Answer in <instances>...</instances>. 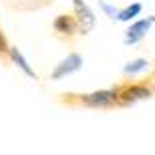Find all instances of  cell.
Masks as SVG:
<instances>
[{"label":"cell","mask_w":155,"mask_h":155,"mask_svg":"<svg viewBox=\"0 0 155 155\" xmlns=\"http://www.w3.org/2000/svg\"><path fill=\"white\" fill-rule=\"evenodd\" d=\"M117 101H119V91L117 89H103V91H95L91 95H85L83 97V103L89 105V107H95V109L111 107Z\"/></svg>","instance_id":"1"},{"label":"cell","mask_w":155,"mask_h":155,"mask_svg":"<svg viewBox=\"0 0 155 155\" xmlns=\"http://www.w3.org/2000/svg\"><path fill=\"white\" fill-rule=\"evenodd\" d=\"M153 16H147L143 18V20H137V22H133L129 28L125 30V45H137L139 40H143L145 35L151 30V26H153Z\"/></svg>","instance_id":"2"},{"label":"cell","mask_w":155,"mask_h":155,"mask_svg":"<svg viewBox=\"0 0 155 155\" xmlns=\"http://www.w3.org/2000/svg\"><path fill=\"white\" fill-rule=\"evenodd\" d=\"M73 6H75V12H77V20H75L77 26H81L83 35H87L95 26V14L89 8V4L83 2V0H73Z\"/></svg>","instance_id":"3"},{"label":"cell","mask_w":155,"mask_h":155,"mask_svg":"<svg viewBox=\"0 0 155 155\" xmlns=\"http://www.w3.org/2000/svg\"><path fill=\"white\" fill-rule=\"evenodd\" d=\"M81 67H83V57L77 54V52H73V54H69L67 58H63V61L57 64V69L52 71L51 77H52V81H58V79H63V77H67V75L77 73Z\"/></svg>","instance_id":"4"},{"label":"cell","mask_w":155,"mask_h":155,"mask_svg":"<svg viewBox=\"0 0 155 155\" xmlns=\"http://www.w3.org/2000/svg\"><path fill=\"white\" fill-rule=\"evenodd\" d=\"M151 97V91L147 89V87L139 85V87H129V89H125V91L119 93V99L121 103H135V101H141V99H149Z\"/></svg>","instance_id":"5"},{"label":"cell","mask_w":155,"mask_h":155,"mask_svg":"<svg viewBox=\"0 0 155 155\" xmlns=\"http://www.w3.org/2000/svg\"><path fill=\"white\" fill-rule=\"evenodd\" d=\"M8 54H10V58H12V63L16 64L18 69L22 71L24 75H28V77H32V79H36V73L32 71V67L28 64V61L22 57V52L18 51V48H8Z\"/></svg>","instance_id":"6"},{"label":"cell","mask_w":155,"mask_h":155,"mask_svg":"<svg viewBox=\"0 0 155 155\" xmlns=\"http://www.w3.org/2000/svg\"><path fill=\"white\" fill-rule=\"evenodd\" d=\"M143 10V6L139 4V2H133V4L125 6L123 10H117V20H121V22H129V20H133L135 16H139V12Z\"/></svg>","instance_id":"7"},{"label":"cell","mask_w":155,"mask_h":155,"mask_svg":"<svg viewBox=\"0 0 155 155\" xmlns=\"http://www.w3.org/2000/svg\"><path fill=\"white\" fill-rule=\"evenodd\" d=\"M54 30L57 32H63V35H73L77 30V22L73 20L71 16H58L57 20H54Z\"/></svg>","instance_id":"8"},{"label":"cell","mask_w":155,"mask_h":155,"mask_svg":"<svg viewBox=\"0 0 155 155\" xmlns=\"http://www.w3.org/2000/svg\"><path fill=\"white\" fill-rule=\"evenodd\" d=\"M149 69V61L147 58H135V61H129V63L123 67L125 75H137V73H143V71Z\"/></svg>","instance_id":"9"},{"label":"cell","mask_w":155,"mask_h":155,"mask_svg":"<svg viewBox=\"0 0 155 155\" xmlns=\"http://www.w3.org/2000/svg\"><path fill=\"white\" fill-rule=\"evenodd\" d=\"M99 8H101V10H103L109 18H115L117 16V8L113 4H109V2H105V0H99Z\"/></svg>","instance_id":"10"},{"label":"cell","mask_w":155,"mask_h":155,"mask_svg":"<svg viewBox=\"0 0 155 155\" xmlns=\"http://www.w3.org/2000/svg\"><path fill=\"white\" fill-rule=\"evenodd\" d=\"M4 51H8V46H6V40L2 36V32H0V52H4Z\"/></svg>","instance_id":"11"}]
</instances>
